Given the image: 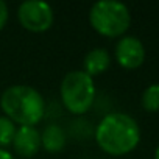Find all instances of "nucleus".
I'll use <instances>...</instances> for the list:
<instances>
[{
	"mask_svg": "<svg viewBox=\"0 0 159 159\" xmlns=\"http://www.w3.org/2000/svg\"><path fill=\"white\" fill-rule=\"evenodd\" d=\"M95 140L105 153L122 156L137 147L140 140V129L131 116L111 112L100 120L95 129Z\"/></svg>",
	"mask_w": 159,
	"mask_h": 159,
	"instance_id": "f257e3e1",
	"label": "nucleus"
},
{
	"mask_svg": "<svg viewBox=\"0 0 159 159\" xmlns=\"http://www.w3.org/2000/svg\"><path fill=\"white\" fill-rule=\"evenodd\" d=\"M0 106L8 119L20 126H34L45 112L42 95L27 84H14L5 89L0 97Z\"/></svg>",
	"mask_w": 159,
	"mask_h": 159,
	"instance_id": "f03ea898",
	"label": "nucleus"
},
{
	"mask_svg": "<svg viewBox=\"0 0 159 159\" xmlns=\"http://www.w3.org/2000/svg\"><path fill=\"white\" fill-rule=\"evenodd\" d=\"M92 28L106 38L122 36L131 24V14L125 3L117 0H100L89 11Z\"/></svg>",
	"mask_w": 159,
	"mask_h": 159,
	"instance_id": "7ed1b4c3",
	"label": "nucleus"
},
{
	"mask_svg": "<svg viewBox=\"0 0 159 159\" xmlns=\"http://www.w3.org/2000/svg\"><path fill=\"white\" fill-rule=\"evenodd\" d=\"M61 100L72 114H84L95 100L94 78L83 70L69 72L61 81Z\"/></svg>",
	"mask_w": 159,
	"mask_h": 159,
	"instance_id": "20e7f679",
	"label": "nucleus"
},
{
	"mask_svg": "<svg viewBox=\"0 0 159 159\" xmlns=\"http://www.w3.org/2000/svg\"><path fill=\"white\" fill-rule=\"evenodd\" d=\"M17 17L24 28L41 33L52 27L53 10L47 2H42V0H27L19 5Z\"/></svg>",
	"mask_w": 159,
	"mask_h": 159,
	"instance_id": "39448f33",
	"label": "nucleus"
},
{
	"mask_svg": "<svg viewBox=\"0 0 159 159\" xmlns=\"http://www.w3.org/2000/svg\"><path fill=\"white\" fill-rule=\"evenodd\" d=\"M116 59L125 69H137L145 59V47L136 36H123L116 45Z\"/></svg>",
	"mask_w": 159,
	"mask_h": 159,
	"instance_id": "423d86ee",
	"label": "nucleus"
},
{
	"mask_svg": "<svg viewBox=\"0 0 159 159\" xmlns=\"http://www.w3.org/2000/svg\"><path fill=\"white\" fill-rule=\"evenodd\" d=\"M13 147L20 156L30 157L39 151L41 133L34 126H19L13 139Z\"/></svg>",
	"mask_w": 159,
	"mask_h": 159,
	"instance_id": "0eeeda50",
	"label": "nucleus"
},
{
	"mask_svg": "<svg viewBox=\"0 0 159 159\" xmlns=\"http://www.w3.org/2000/svg\"><path fill=\"white\" fill-rule=\"evenodd\" d=\"M111 64V55L106 48L103 47H97V48H92L86 53L84 56V61H83V67L89 76H95V75H100L103 73Z\"/></svg>",
	"mask_w": 159,
	"mask_h": 159,
	"instance_id": "6e6552de",
	"label": "nucleus"
},
{
	"mask_svg": "<svg viewBox=\"0 0 159 159\" xmlns=\"http://www.w3.org/2000/svg\"><path fill=\"white\" fill-rule=\"evenodd\" d=\"M41 145L48 153H59L66 147V133L58 125H48L41 134Z\"/></svg>",
	"mask_w": 159,
	"mask_h": 159,
	"instance_id": "1a4fd4ad",
	"label": "nucleus"
},
{
	"mask_svg": "<svg viewBox=\"0 0 159 159\" xmlns=\"http://www.w3.org/2000/svg\"><path fill=\"white\" fill-rule=\"evenodd\" d=\"M142 106L148 112L159 111V84H150L142 94Z\"/></svg>",
	"mask_w": 159,
	"mask_h": 159,
	"instance_id": "9d476101",
	"label": "nucleus"
},
{
	"mask_svg": "<svg viewBox=\"0 0 159 159\" xmlns=\"http://www.w3.org/2000/svg\"><path fill=\"white\" fill-rule=\"evenodd\" d=\"M16 123L8 119L7 116H0V147H7L13 143V139L16 136Z\"/></svg>",
	"mask_w": 159,
	"mask_h": 159,
	"instance_id": "9b49d317",
	"label": "nucleus"
},
{
	"mask_svg": "<svg viewBox=\"0 0 159 159\" xmlns=\"http://www.w3.org/2000/svg\"><path fill=\"white\" fill-rule=\"evenodd\" d=\"M8 20V7L3 0H0V30L7 25Z\"/></svg>",
	"mask_w": 159,
	"mask_h": 159,
	"instance_id": "f8f14e48",
	"label": "nucleus"
},
{
	"mask_svg": "<svg viewBox=\"0 0 159 159\" xmlns=\"http://www.w3.org/2000/svg\"><path fill=\"white\" fill-rule=\"evenodd\" d=\"M0 159H14V156H13L10 151H7V150H3V148H0Z\"/></svg>",
	"mask_w": 159,
	"mask_h": 159,
	"instance_id": "ddd939ff",
	"label": "nucleus"
},
{
	"mask_svg": "<svg viewBox=\"0 0 159 159\" xmlns=\"http://www.w3.org/2000/svg\"><path fill=\"white\" fill-rule=\"evenodd\" d=\"M154 159H159V145H157V148L154 151Z\"/></svg>",
	"mask_w": 159,
	"mask_h": 159,
	"instance_id": "4468645a",
	"label": "nucleus"
}]
</instances>
